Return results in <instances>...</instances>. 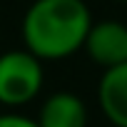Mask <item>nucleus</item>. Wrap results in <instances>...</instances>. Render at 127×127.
<instances>
[{"instance_id":"5","label":"nucleus","mask_w":127,"mask_h":127,"mask_svg":"<svg viewBox=\"0 0 127 127\" xmlns=\"http://www.w3.org/2000/svg\"><path fill=\"white\" fill-rule=\"evenodd\" d=\"M40 127H87V107L75 92H52L37 115Z\"/></svg>"},{"instance_id":"6","label":"nucleus","mask_w":127,"mask_h":127,"mask_svg":"<svg viewBox=\"0 0 127 127\" xmlns=\"http://www.w3.org/2000/svg\"><path fill=\"white\" fill-rule=\"evenodd\" d=\"M0 127H40V125L37 120L25 117L20 112H5V115H0Z\"/></svg>"},{"instance_id":"1","label":"nucleus","mask_w":127,"mask_h":127,"mask_svg":"<svg viewBox=\"0 0 127 127\" xmlns=\"http://www.w3.org/2000/svg\"><path fill=\"white\" fill-rule=\"evenodd\" d=\"M90 28L85 0H35L23 18V42L42 62H55L80 52Z\"/></svg>"},{"instance_id":"4","label":"nucleus","mask_w":127,"mask_h":127,"mask_svg":"<svg viewBox=\"0 0 127 127\" xmlns=\"http://www.w3.org/2000/svg\"><path fill=\"white\" fill-rule=\"evenodd\" d=\"M97 105L115 127H127V62L102 72L97 82Z\"/></svg>"},{"instance_id":"3","label":"nucleus","mask_w":127,"mask_h":127,"mask_svg":"<svg viewBox=\"0 0 127 127\" xmlns=\"http://www.w3.org/2000/svg\"><path fill=\"white\" fill-rule=\"evenodd\" d=\"M82 50L102 70H110V67L127 62V25L120 20L92 23Z\"/></svg>"},{"instance_id":"7","label":"nucleus","mask_w":127,"mask_h":127,"mask_svg":"<svg viewBox=\"0 0 127 127\" xmlns=\"http://www.w3.org/2000/svg\"><path fill=\"white\" fill-rule=\"evenodd\" d=\"M115 3H125V5H127V0H115Z\"/></svg>"},{"instance_id":"2","label":"nucleus","mask_w":127,"mask_h":127,"mask_svg":"<svg viewBox=\"0 0 127 127\" xmlns=\"http://www.w3.org/2000/svg\"><path fill=\"white\" fill-rule=\"evenodd\" d=\"M45 82L42 60L30 50H8L0 55V105L23 107L32 102Z\"/></svg>"}]
</instances>
